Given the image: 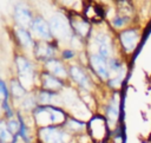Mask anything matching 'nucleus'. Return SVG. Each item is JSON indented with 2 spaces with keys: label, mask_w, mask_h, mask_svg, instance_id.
I'll return each instance as SVG.
<instances>
[{
  "label": "nucleus",
  "mask_w": 151,
  "mask_h": 143,
  "mask_svg": "<svg viewBox=\"0 0 151 143\" xmlns=\"http://www.w3.org/2000/svg\"><path fill=\"white\" fill-rule=\"evenodd\" d=\"M51 33L60 40H66L71 37V27L67 19L63 14H55L50 20Z\"/></svg>",
  "instance_id": "obj_1"
},
{
  "label": "nucleus",
  "mask_w": 151,
  "mask_h": 143,
  "mask_svg": "<svg viewBox=\"0 0 151 143\" xmlns=\"http://www.w3.org/2000/svg\"><path fill=\"white\" fill-rule=\"evenodd\" d=\"M17 65H18V71H19V78L20 83L24 87H31L33 83V66L32 64L22 58L19 57L17 58Z\"/></svg>",
  "instance_id": "obj_2"
},
{
  "label": "nucleus",
  "mask_w": 151,
  "mask_h": 143,
  "mask_svg": "<svg viewBox=\"0 0 151 143\" xmlns=\"http://www.w3.org/2000/svg\"><path fill=\"white\" fill-rule=\"evenodd\" d=\"M40 137L45 143H66L68 141V135L55 128L46 126L40 130Z\"/></svg>",
  "instance_id": "obj_3"
},
{
  "label": "nucleus",
  "mask_w": 151,
  "mask_h": 143,
  "mask_svg": "<svg viewBox=\"0 0 151 143\" xmlns=\"http://www.w3.org/2000/svg\"><path fill=\"white\" fill-rule=\"evenodd\" d=\"M91 65L94 69V71L101 77V78H107L110 72H109V65L106 63V59L101 57L98 53H94L91 56Z\"/></svg>",
  "instance_id": "obj_4"
},
{
  "label": "nucleus",
  "mask_w": 151,
  "mask_h": 143,
  "mask_svg": "<svg viewBox=\"0 0 151 143\" xmlns=\"http://www.w3.org/2000/svg\"><path fill=\"white\" fill-rule=\"evenodd\" d=\"M96 45L98 48V54L104 57L105 59L111 56L112 52V46H111V40L107 34L101 33L96 37Z\"/></svg>",
  "instance_id": "obj_5"
},
{
  "label": "nucleus",
  "mask_w": 151,
  "mask_h": 143,
  "mask_svg": "<svg viewBox=\"0 0 151 143\" xmlns=\"http://www.w3.org/2000/svg\"><path fill=\"white\" fill-rule=\"evenodd\" d=\"M32 31L33 33L42 39H50L51 37V28H50V24H47L44 19L41 18H35L34 21L32 22Z\"/></svg>",
  "instance_id": "obj_6"
},
{
  "label": "nucleus",
  "mask_w": 151,
  "mask_h": 143,
  "mask_svg": "<svg viewBox=\"0 0 151 143\" xmlns=\"http://www.w3.org/2000/svg\"><path fill=\"white\" fill-rule=\"evenodd\" d=\"M120 41H122V45L124 46V48L127 52H131L136 48V46L138 44V33L134 30L124 31L120 34Z\"/></svg>",
  "instance_id": "obj_7"
},
{
  "label": "nucleus",
  "mask_w": 151,
  "mask_h": 143,
  "mask_svg": "<svg viewBox=\"0 0 151 143\" xmlns=\"http://www.w3.org/2000/svg\"><path fill=\"white\" fill-rule=\"evenodd\" d=\"M14 17H15V20L22 27V28H26L28 26H32V22H31V14H29V11L26 6L24 5H18L15 7V12H14Z\"/></svg>",
  "instance_id": "obj_8"
},
{
  "label": "nucleus",
  "mask_w": 151,
  "mask_h": 143,
  "mask_svg": "<svg viewBox=\"0 0 151 143\" xmlns=\"http://www.w3.org/2000/svg\"><path fill=\"white\" fill-rule=\"evenodd\" d=\"M35 119L37 123L42 125V126H47V124L52 123V116L48 108H38L35 110Z\"/></svg>",
  "instance_id": "obj_9"
},
{
  "label": "nucleus",
  "mask_w": 151,
  "mask_h": 143,
  "mask_svg": "<svg viewBox=\"0 0 151 143\" xmlns=\"http://www.w3.org/2000/svg\"><path fill=\"white\" fill-rule=\"evenodd\" d=\"M71 74L73 77V79L80 85L83 86L84 89H88L90 87V83H88V79L87 77L85 76V73L77 66H72L71 67Z\"/></svg>",
  "instance_id": "obj_10"
},
{
  "label": "nucleus",
  "mask_w": 151,
  "mask_h": 143,
  "mask_svg": "<svg viewBox=\"0 0 151 143\" xmlns=\"http://www.w3.org/2000/svg\"><path fill=\"white\" fill-rule=\"evenodd\" d=\"M91 129H92V134L96 138H103L104 137V135H105V124H104L103 119H100L99 117L92 119Z\"/></svg>",
  "instance_id": "obj_11"
},
{
  "label": "nucleus",
  "mask_w": 151,
  "mask_h": 143,
  "mask_svg": "<svg viewBox=\"0 0 151 143\" xmlns=\"http://www.w3.org/2000/svg\"><path fill=\"white\" fill-rule=\"evenodd\" d=\"M46 66L57 77H66V71L61 65V63H59L58 60H50L46 63Z\"/></svg>",
  "instance_id": "obj_12"
},
{
  "label": "nucleus",
  "mask_w": 151,
  "mask_h": 143,
  "mask_svg": "<svg viewBox=\"0 0 151 143\" xmlns=\"http://www.w3.org/2000/svg\"><path fill=\"white\" fill-rule=\"evenodd\" d=\"M15 33H17L18 39L20 40V43H21L24 46H26V47L31 48V47L34 45V44H33V39H32L31 34H29L28 32H26L24 28H18V30L15 31Z\"/></svg>",
  "instance_id": "obj_13"
},
{
  "label": "nucleus",
  "mask_w": 151,
  "mask_h": 143,
  "mask_svg": "<svg viewBox=\"0 0 151 143\" xmlns=\"http://www.w3.org/2000/svg\"><path fill=\"white\" fill-rule=\"evenodd\" d=\"M118 116H119V105H118V99L114 98V99H112V102L107 109V117L111 123H114L117 121Z\"/></svg>",
  "instance_id": "obj_14"
},
{
  "label": "nucleus",
  "mask_w": 151,
  "mask_h": 143,
  "mask_svg": "<svg viewBox=\"0 0 151 143\" xmlns=\"http://www.w3.org/2000/svg\"><path fill=\"white\" fill-rule=\"evenodd\" d=\"M44 86L47 90H55L61 87V83L50 74H44Z\"/></svg>",
  "instance_id": "obj_15"
},
{
  "label": "nucleus",
  "mask_w": 151,
  "mask_h": 143,
  "mask_svg": "<svg viewBox=\"0 0 151 143\" xmlns=\"http://www.w3.org/2000/svg\"><path fill=\"white\" fill-rule=\"evenodd\" d=\"M55 98L58 99L59 97L55 96V95H52L47 91L45 92H41L40 96H39V102L41 104H60L61 100H55Z\"/></svg>",
  "instance_id": "obj_16"
},
{
  "label": "nucleus",
  "mask_w": 151,
  "mask_h": 143,
  "mask_svg": "<svg viewBox=\"0 0 151 143\" xmlns=\"http://www.w3.org/2000/svg\"><path fill=\"white\" fill-rule=\"evenodd\" d=\"M53 54V50L51 48L50 45L44 44V45H39L37 47V56L41 57V58H50Z\"/></svg>",
  "instance_id": "obj_17"
},
{
  "label": "nucleus",
  "mask_w": 151,
  "mask_h": 143,
  "mask_svg": "<svg viewBox=\"0 0 151 143\" xmlns=\"http://www.w3.org/2000/svg\"><path fill=\"white\" fill-rule=\"evenodd\" d=\"M76 31L80 34V35H86L88 33V30H90V26L86 21H83V20H79V21H76L73 24Z\"/></svg>",
  "instance_id": "obj_18"
},
{
  "label": "nucleus",
  "mask_w": 151,
  "mask_h": 143,
  "mask_svg": "<svg viewBox=\"0 0 151 143\" xmlns=\"http://www.w3.org/2000/svg\"><path fill=\"white\" fill-rule=\"evenodd\" d=\"M51 116H52V123H61L65 119V115L63 111H60L59 109H54V108H48Z\"/></svg>",
  "instance_id": "obj_19"
},
{
  "label": "nucleus",
  "mask_w": 151,
  "mask_h": 143,
  "mask_svg": "<svg viewBox=\"0 0 151 143\" xmlns=\"http://www.w3.org/2000/svg\"><path fill=\"white\" fill-rule=\"evenodd\" d=\"M11 89H12V92H13V95H14V96H17V97H21V96L25 93L24 86L21 85V83L17 82V80H13V82H12Z\"/></svg>",
  "instance_id": "obj_20"
},
{
  "label": "nucleus",
  "mask_w": 151,
  "mask_h": 143,
  "mask_svg": "<svg viewBox=\"0 0 151 143\" xmlns=\"http://www.w3.org/2000/svg\"><path fill=\"white\" fill-rule=\"evenodd\" d=\"M0 137L2 139V142H9L12 139V135H11V131L6 128L5 123L1 122V129H0Z\"/></svg>",
  "instance_id": "obj_21"
},
{
  "label": "nucleus",
  "mask_w": 151,
  "mask_h": 143,
  "mask_svg": "<svg viewBox=\"0 0 151 143\" xmlns=\"http://www.w3.org/2000/svg\"><path fill=\"white\" fill-rule=\"evenodd\" d=\"M68 126H70L71 129L78 130V129L83 128V126H84V124H83V123H80V122H78V121H76V119H72V121H70V122H68Z\"/></svg>",
  "instance_id": "obj_22"
},
{
  "label": "nucleus",
  "mask_w": 151,
  "mask_h": 143,
  "mask_svg": "<svg viewBox=\"0 0 151 143\" xmlns=\"http://www.w3.org/2000/svg\"><path fill=\"white\" fill-rule=\"evenodd\" d=\"M7 126H8V130H9L11 132H17V131L20 129L19 124H18L17 122H14V121H9Z\"/></svg>",
  "instance_id": "obj_23"
},
{
  "label": "nucleus",
  "mask_w": 151,
  "mask_h": 143,
  "mask_svg": "<svg viewBox=\"0 0 151 143\" xmlns=\"http://www.w3.org/2000/svg\"><path fill=\"white\" fill-rule=\"evenodd\" d=\"M22 105H24L25 109H31V108L34 106V99H33L32 97H28V98H26V99L24 100Z\"/></svg>",
  "instance_id": "obj_24"
},
{
  "label": "nucleus",
  "mask_w": 151,
  "mask_h": 143,
  "mask_svg": "<svg viewBox=\"0 0 151 143\" xmlns=\"http://www.w3.org/2000/svg\"><path fill=\"white\" fill-rule=\"evenodd\" d=\"M113 25H114L116 27H120V26L125 25V18H123V17H120V18H116V19L113 20Z\"/></svg>",
  "instance_id": "obj_25"
},
{
  "label": "nucleus",
  "mask_w": 151,
  "mask_h": 143,
  "mask_svg": "<svg viewBox=\"0 0 151 143\" xmlns=\"http://www.w3.org/2000/svg\"><path fill=\"white\" fill-rule=\"evenodd\" d=\"M0 87H1L2 98H4V100H6V98H7V90H6V85H5L4 82H0Z\"/></svg>",
  "instance_id": "obj_26"
},
{
  "label": "nucleus",
  "mask_w": 151,
  "mask_h": 143,
  "mask_svg": "<svg viewBox=\"0 0 151 143\" xmlns=\"http://www.w3.org/2000/svg\"><path fill=\"white\" fill-rule=\"evenodd\" d=\"M73 56V52H71V51H65L64 52V57L65 58H71Z\"/></svg>",
  "instance_id": "obj_27"
}]
</instances>
